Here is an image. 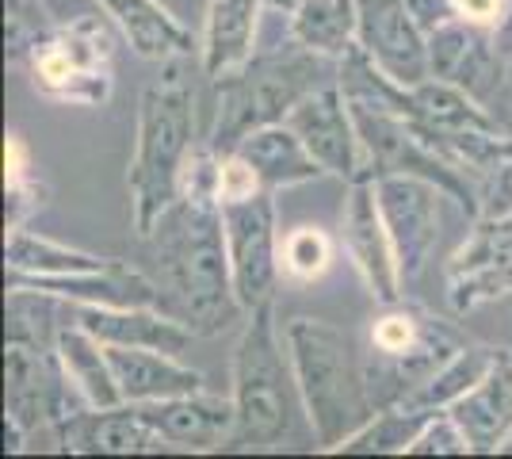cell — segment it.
<instances>
[{
    "instance_id": "cell-34",
    "label": "cell",
    "mask_w": 512,
    "mask_h": 459,
    "mask_svg": "<svg viewBox=\"0 0 512 459\" xmlns=\"http://www.w3.org/2000/svg\"><path fill=\"white\" fill-rule=\"evenodd\" d=\"M509 211H512V157L482 180V215H509Z\"/></svg>"
},
{
    "instance_id": "cell-24",
    "label": "cell",
    "mask_w": 512,
    "mask_h": 459,
    "mask_svg": "<svg viewBox=\"0 0 512 459\" xmlns=\"http://www.w3.org/2000/svg\"><path fill=\"white\" fill-rule=\"evenodd\" d=\"M54 352L62 360L65 379L77 387V394L85 398L88 406L104 410V406L123 402L115 372H111V360H107V345L100 337H92L85 326L65 318L62 329H58V341H54Z\"/></svg>"
},
{
    "instance_id": "cell-25",
    "label": "cell",
    "mask_w": 512,
    "mask_h": 459,
    "mask_svg": "<svg viewBox=\"0 0 512 459\" xmlns=\"http://www.w3.org/2000/svg\"><path fill=\"white\" fill-rule=\"evenodd\" d=\"M4 264H8V280H54V276L107 268L111 257H96V253L62 245L46 234H35L27 226H16L8 230V241H4Z\"/></svg>"
},
{
    "instance_id": "cell-15",
    "label": "cell",
    "mask_w": 512,
    "mask_h": 459,
    "mask_svg": "<svg viewBox=\"0 0 512 459\" xmlns=\"http://www.w3.org/2000/svg\"><path fill=\"white\" fill-rule=\"evenodd\" d=\"M54 444L73 456H157V452H172L169 440L153 429L146 414L134 402H119V406H85L77 414L62 417L50 429Z\"/></svg>"
},
{
    "instance_id": "cell-21",
    "label": "cell",
    "mask_w": 512,
    "mask_h": 459,
    "mask_svg": "<svg viewBox=\"0 0 512 459\" xmlns=\"http://www.w3.org/2000/svg\"><path fill=\"white\" fill-rule=\"evenodd\" d=\"M115 23V31L127 39V46L146 62H176L199 54V39L184 23L172 16L161 0H96Z\"/></svg>"
},
{
    "instance_id": "cell-31",
    "label": "cell",
    "mask_w": 512,
    "mask_h": 459,
    "mask_svg": "<svg viewBox=\"0 0 512 459\" xmlns=\"http://www.w3.org/2000/svg\"><path fill=\"white\" fill-rule=\"evenodd\" d=\"M50 27L54 20L43 8V0H4V43L16 62L27 58V50L39 43Z\"/></svg>"
},
{
    "instance_id": "cell-27",
    "label": "cell",
    "mask_w": 512,
    "mask_h": 459,
    "mask_svg": "<svg viewBox=\"0 0 512 459\" xmlns=\"http://www.w3.org/2000/svg\"><path fill=\"white\" fill-rule=\"evenodd\" d=\"M436 410H417V406H383L375 417L344 440L333 456H406L409 444L428 425Z\"/></svg>"
},
{
    "instance_id": "cell-6",
    "label": "cell",
    "mask_w": 512,
    "mask_h": 459,
    "mask_svg": "<svg viewBox=\"0 0 512 459\" xmlns=\"http://www.w3.org/2000/svg\"><path fill=\"white\" fill-rule=\"evenodd\" d=\"M459 349L463 341L448 322L406 299L383 303V310L371 318L367 352V383L375 406H406Z\"/></svg>"
},
{
    "instance_id": "cell-33",
    "label": "cell",
    "mask_w": 512,
    "mask_h": 459,
    "mask_svg": "<svg viewBox=\"0 0 512 459\" xmlns=\"http://www.w3.org/2000/svg\"><path fill=\"white\" fill-rule=\"evenodd\" d=\"M46 203V188L31 176H20V180H4V226L16 230V226H27V219Z\"/></svg>"
},
{
    "instance_id": "cell-36",
    "label": "cell",
    "mask_w": 512,
    "mask_h": 459,
    "mask_svg": "<svg viewBox=\"0 0 512 459\" xmlns=\"http://www.w3.org/2000/svg\"><path fill=\"white\" fill-rule=\"evenodd\" d=\"M409 12H413V20L421 23V31H436L440 23L448 20H459V12H455V0H409Z\"/></svg>"
},
{
    "instance_id": "cell-1",
    "label": "cell",
    "mask_w": 512,
    "mask_h": 459,
    "mask_svg": "<svg viewBox=\"0 0 512 459\" xmlns=\"http://www.w3.org/2000/svg\"><path fill=\"white\" fill-rule=\"evenodd\" d=\"M214 176H218V153L211 146H195L184 169L180 199L142 238L146 245L142 272L157 291V310L188 326L195 337L226 333L245 314L234 291L226 222L214 192Z\"/></svg>"
},
{
    "instance_id": "cell-8",
    "label": "cell",
    "mask_w": 512,
    "mask_h": 459,
    "mask_svg": "<svg viewBox=\"0 0 512 459\" xmlns=\"http://www.w3.org/2000/svg\"><path fill=\"white\" fill-rule=\"evenodd\" d=\"M85 406L88 402L77 394V387L65 379L58 352L4 341V421L23 429V437L31 440L35 433L50 437V429L62 417Z\"/></svg>"
},
{
    "instance_id": "cell-3",
    "label": "cell",
    "mask_w": 512,
    "mask_h": 459,
    "mask_svg": "<svg viewBox=\"0 0 512 459\" xmlns=\"http://www.w3.org/2000/svg\"><path fill=\"white\" fill-rule=\"evenodd\" d=\"M283 341L318 452H337L379 410L367 383V356L348 329L310 314L291 318L283 326Z\"/></svg>"
},
{
    "instance_id": "cell-32",
    "label": "cell",
    "mask_w": 512,
    "mask_h": 459,
    "mask_svg": "<svg viewBox=\"0 0 512 459\" xmlns=\"http://www.w3.org/2000/svg\"><path fill=\"white\" fill-rule=\"evenodd\" d=\"M467 433L459 429V421L448 414V410H436L428 417V425L417 433V440L409 444L406 456H470Z\"/></svg>"
},
{
    "instance_id": "cell-5",
    "label": "cell",
    "mask_w": 512,
    "mask_h": 459,
    "mask_svg": "<svg viewBox=\"0 0 512 459\" xmlns=\"http://www.w3.org/2000/svg\"><path fill=\"white\" fill-rule=\"evenodd\" d=\"M341 62L321 58L287 35V46H276L268 54L256 50L253 62L237 73L214 81V127L207 146L214 153H230L245 134L287 123L299 100L314 88L337 77Z\"/></svg>"
},
{
    "instance_id": "cell-40",
    "label": "cell",
    "mask_w": 512,
    "mask_h": 459,
    "mask_svg": "<svg viewBox=\"0 0 512 459\" xmlns=\"http://www.w3.org/2000/svg\"><path fill=\"white\" fill-rule=\"evenodd\" d=\"M264 8L276 12V16H291V12L299 8V0H264Z\"/></svg>"
},
{
    "instance_id": "cell-38",
    "label": "cell",
    "mask_w": 512,
    "mask_h": 459,
    "mask_svg": "<svg viewBox=\"0 0 512 459\" xmlns=\"http://www.w3.org/2000/svg\"><path fill=\"white\" fill-rule=\"evenodd\" d=\"M490 111L501 119V123H509L512 127V58L505 62V81H501V92H497V100H493Z\"/></svg>"
},
{
    "instance_id": "cell-28",
    "label": "cell",
    "mask_w": 512,
    "mask_h": 459,
    "mask_svg": "<svg viewBox=\"0 0 512 459\" xmlns=\"http://www.w3.org/2000/svg\"><path fill=\"white\" fill-rule=\"evenodd\" d=\"M62 299L46 295L35 287H8L4 303V341H23V345H43L54 349L58 329H62Z\"/></svg>"
},
{
    "instance_id": "cell-41",
    "label": "cell",
    "mask_w": 512,
    "mask_h": 459,
    "mask_svg": "<svg viewBox=\"0 0 512 459\" xmlns=\"http://www.w3.org/2000/svg\"><path fill=\"white\" fill-rule=\"evenodd\" d=\"M505 452H512V440H509V444H505Z\"/></svg>"
},
{
    "instance_id": "cell-11",
    "label": "cell",
    "mask_w": 512,
    "mask_h": 459,
    "mask_svg": "<svg viewBox=\"0 0 512 459\" xmlns=\"http://www.w3.org/2000/svg\"><path fill=\"white\" fill-rule=\"evenodd\" d=\"M448 303L459 314L512 295V211L474 219L467 241L451 253L444 268Z\"/></svg>"
},
{
    "instance_id": "cell-39",
    "label": "cell",
    "mask_w": 512,
    "mask_h": 459,
    "mask_svg": "<svg viewBox=\"0 0 512 459\" xmlns=\"http://www.w3.org/2000/svg\"><path fill=\"white\" fill-rule=\"evenodd\" d=\"M497 46H501L505 58H512V4H509V16H505L501 27H497Z\"/></svg>"
},
{
    "instance_id": "cell-14",
    "label": "cell",
    "mask_w": 512,
    "mask_h": 459,
    "mask_svg": "<svg viewBox=\"0 0 512 459\" xmlns=\"http://www.w3.org/2000/svg\"><path fill=\"white\" fill-rule=\"evenodd\" d=\"M505 54L497 46V31L470 20H448L428 31V77L459 85L478 104L493 108L505 81Z\"/></svg>"
},
{
    "instance_id": "cell-13",
    "label": "cell",
    "mask_w": 512,
    "mask_h": 459,
    "mask_svg": "<svg viewBox=\"0 0 512 459\" xmlns=\"http://www.w3.org/2000/svg\"><path fill=\"white\" fill-rule=\"evenodd\" d=\"M341 249L348 253L352 268L360 272L363 287L371 291V299L398 303L402 299V268L394 257V241L379 211L375 196V176H360L348 184V199L341 211Z\"/></svg>"
},
{
    "instance_id": "cell-9",
    "label": "cell",
    "mask_w": 512,
    "mask_h": 459,
    "mask_svg": "<svg viewBox=\"0 0 512 459\" xmlns=\"http://www.w3.org/2000/svg\"><path fill=\"white\" fill-rule=\"evenodd\" d=\"M226 222V249H230V272L234 291L245 314L256 306H268L279 287V222H276V192H256L245 199L222 203Z\"/></svg>"
},
{
    "instance_id": "cell-2",
    "label": "cell",
    "mask_w": 512,
    "mask_h": 459,
    "mask_svg": "<svg viewBox=\"0 0 512 459\" xmlns=\"http://www.w3.org/2000/svg\"><path fill=\"white\" fill-rule=\"evenodd\" d=\"M230 398L234 433L226 452H268L295 444L318 448L272 303L245 314V329L230 360Z\"/></svg>"
},
{
    "instance_id": "cell-37",
    "label": "cell",
    "mask_w": 512,
    "mask_h": 459,
    "mask_svg": "<svg viewBox=\"0 0 512 459\" xmlns=\"http://www.w3.org/2000/svg\"><path fill=\"white\" fill-rule=\"evenodd\" d=\"M20 176H31V150L20 134H8L4 142V180H20Z\"/></svg>"
},
{
    "instance_id": "cell-16",
    "label": "cell",
    "mask_w": 512,
    "mask_h": 459,
    "mask_svg": "<svg viewBox=\"0 0 512 459\" xmlns=\"http://www.w3.org/2000/svg\"><path fill=\"white\" fill-rule=\"evenodd\" d=\"M360 50L398 85L428 81V35L413 20L409 0H356Z\"/></svg>"
},
{
    "instance_id": "cell-12",
    "label": "cell",
    "mask_w": 512,
    "mask_h": 459,
    "mask_svg": "<svg viewBox=\"0 0 512 459\" xmlns=\"http://www.w3.org/2000/svg\"><path fill=\"white\" fill-rule=\"evenodd\" d=\"M287 127L306 142V150L314 153V161L325 169V176H337L348 184L360 176H375L367 150H363V138L356 131L352 108H348V96H344L337 77L314 88L306 100H299L295 111L287 115Z\"/></svg>"
},
{
    "instance_id": "cell-18",
    "label": "cell",
    "mask_w": 512,
    "mask_h": 459,
    "mask_svg": "<svg viewBox=\"0 0 512 459\" xmlns=\"http://www.w3.org/2000/svg\"><path fill=\"white\" fill-rule=\"evenodd\" d=\"M138 410L169 440L172 452H218L230 444V433H234V398L230 394L192 391L161 398V402H142Z\"/></svg>"
},
{
    "instance_id": "cell-20",
    "label": "cell",
    "mask_w": 512,
    "mask_h": 459,
    "mask_svg": "<svg viewBox=\"0 0 512 459\" xmlns=\"http://www.w3.org/2000/svg\"><path fill=\"white\" fill-rule=\"evenodd\" d=\"M260 12H264V0H211L207 4L203 35H199V69L211 85L253 62Z\"/></svg>"
},
{
    "instance_id": "cell-10",
    "label": "cell",
    "mask_w": 512,
    "mask_h": 459,
    "mask_svg": "<svg viewBox=\"0 0 512 459\" xmlns=\"http://www.w3.org/2000/svg\"><path fill=\"white\" fill-rule=\"evenodd\" d=\"M379 211L394 241V257L402 268V284H417L440 245L444 199H451L436 180L413 173H375Z\"/></svg>"
},
{
    "instance_id": "cell-26",
    "label": "cell",
    "mask_w": 512,
    "mask_h": 459,
    "mask_svg": "<svg viewBox=\"0 0 512 459\" xmlns=\"http://www.w3.org/2000/svg\"><path fill=\"white\" fill-rule=\"evenodd\" d=\"M287 35L321 58L341 62L360 46L356 0H299V8L287 16Z\"/></svg>"
},
{
    "instance_id": "cell-23",
    "label": "cell",
    "mask_w": 512,
    "mask_h": 459,
    "mask_svg": "<svg viewBox=\"0 0 512 459\" xmlns=\"http://www.w3.org/2000/svg\"><path fill=\"white\" fill-rule=\"evenodd\" d=\"M230 153H237L253 169L260 188H268V192L299 188V184L325 176V169L314 161V153L306 150V142L287 123H272V127L245 134Z\"/></svg>"
},
{
    "instance_id": "cell-19",
    "label": "cell",
    "mask_w": 512,
    "mask_h": 459,
    "mask_svg": "<svg viewBox=\"0 0 512 459\" xmlns=\"http://www.w3.org/2000/svg\"><path fill=\"white\" fill-rule=\"evenodd\" d=\"M448 414L459 421L474 452H505L512 440V349H497L486 375L451 402Z\"/></svg>"
},
{
    "instance_id": "cell-30",
    "label": "cell",
    "mask_w": 512,
    "mask_h": 459,
    "mask_svg": "<svg viewBox=\"0 0 512 459\" xmlns=\"http://www.w3.org/2000/svg\"><path fill=\"white\" fill-rule=\"evenodd\" d=\"M337 261V241L329 238L321 226H295L283 234L279 245V264L283 276H291L295 284H314L321 280Z\"/></svg>"
},
{
    "instance_id": "cell-35",
    "label": "cell",
    "mask_w": 512,
    "mask_h": 459,
    "mask_svg": "<svg viewBox=\"0 0 512 459\" xmlns=\"http://www.w3.org/2000/svg\"><path fill=\"white\" fill-rule=\"evenodd\" d=\"M509 4L512 0H455V12L459 20L470 23H482V27H501V20L509 16Z\"/></svg>"
},
{
    "instance_id": "cell-29",
    "label": "cell",
    "mask_w": 512,
    "mask_h": 459,
    "mask_svg": "<svg viewBox=\"0 0 512 459\" xmlns=\"http://www.w3.org/2000/svg\"><path fill=\"white\" fill-rule=\"evenodd\" d=\"M493 356H497L493 345H463L440 372L428 379L421 391L409 398L406 406H417V410H448L455 398H463L486 375Z\"/></svg>"
},
{
    "instance_id": "cell-17",
    "label": "cell",
    "mask_w": 512,
    "mask_h": 459,
    "mask_svg": "<svg viewBox=\"0 0 512 459\" xmlns=\"http://www.w3.org/2000/svg\"><path fill=\"white\" fill-rule=\"evenodd\" d=\"M62 314L69 322L85 326L104 345H127V349H157L184 356L192 349V329L180 326L157 306H100V303H65Z\"/></svg>"
},
{
    "instance_id": "cell-22",
    "label": "cell",
    "mask_w": 512,
    "mask_h": 459,
    "mask_svg": "<svg viewBox=\"0 0 512 459\" xmlns=\"http://www.w3.org/2000/svg\"><path fill=\"white\" fill-rule=\"evenodd\" d=\"M107 360H111V372H115L123 402H134V406L176 398V394L207 391V375L195 372L192 364H184L172 352L107 345Z\"/></svg>"
},
{
    "instance_id": "cell-7",
    "label": "cell",
    "mask_w": 512,
    "mask_h": 459,
    "mask_svg": "<svg viewBox=\"0 0 512 459\" xmlns=\"http://www.w3.org/2000/svg\"><path fill=\"white\" fill-rule=\"evenodd\" d=\"M115 27V23H111ZM100 16L54 23L23 66L39 96L69 108H100L115 88V35Z\"/></svg>"
},
{
    "instance_id": "cell-4",
    "label": "cell",
    "mask_w": 512,
    "mask_h": 459,
    "mask_svg": "<svg viewBox=\"0 0 512 459\" xmlns=\"http://www.w3.org/2000/svg\"><path fill=\"white\" fill-rule=\"evenodd\" d=\"M184 62H165V77L142 88L138 131L130 157V222L134 234L146 238L161 215L180 199L184 169L195 153V92L184 77Z\"/></svg>"
}]
</instances>
